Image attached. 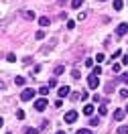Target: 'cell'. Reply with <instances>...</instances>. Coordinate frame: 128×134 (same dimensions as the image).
Listing matches in <instances>:
<instances>
[{
  "instance_id": "obj_1",
  "label": "cell",
  "mask_w": 128,
  "mask_h": 134,
  "mask_svg": "<svg viewBox=\"0 0 128 134\" xmlns=\"http://www.w3.org/2000/svg\"><path fill=\"white\" fill-rule=\"evenodd\" d=\"M35 98V90H31V87H26V90H23V93H20V100L23 102H29Z\"/></svg>"
},
{
  "instance_id": "obj_2",
  "label": "cell",
  "mask_w": 128,
  "mask_h": 134,
  "mask_svg": "<svg viewBox=\"0 0 128 134\" xmlns=\"http://www.w3.org/2000/svg\"><path fill=\"white\" fill-rule=\"evenodd\" d=\"M47 104H49L47 98H39V100L35 102V110H37V112H43V110L47 108Z\"/></svg>"
},
{
  "instance_id": "obj_3",
  "label": "cell",
  "mask_w": 128,
  "mask_h": 134,
  "mask_svg": "<svg viewBox=\"0 0 128 134\" xmlns=\"http://www.w3.org/2000/svg\"><path fill=\"white\" fill-rule=\"evenodd\" d=\"M63 120H65L67 124H73V122L77 120V112H75V110H69L67 114H65V118H63Z\"/></svg>"
},
{
  "instance_id": "obj_4",
  "label": "cell",
  "mask_w": 128,
  "mask_h": 134,
  "mask_svg": "<svg viewBox=\"0 0 128 134\" xmlns=\"http://www.w3.org/2000/svg\"><path fill=\"white\" fill-rule=\"evenodd\" d=\"M87 85H90V90H96V87L100 85V79H98V75H94V73H92V75L87 77Z\"/></svg>"
},
{
  "instance_id": "obj_5",
  "label": "cell",
  "mask_w": 128,
  "mask_h": 134,
  "mask_svg": "<svg viewBox=\"0 0 128 134\" xmlns=\"http://www.w3.org/2000/svg\"><path fill=\"white\" fill-rule=\"evenodd\" d=\"M69 93H71V90H69V85H61L59 90H57V96H59V100H63V98H67Z\"/></svg>"
},
{
  "instance_id": "obj_6",
  "label": "cell",
  "mask_w": 128,
  "mask_h": 134,
  "mask_svg": "<svg viewBox=\"0 0 128 134\" xmlns=\"http://www.w3.org/2000/svg\"><path fill=\"white\" fill-rule=\"evenodd\" d=\"M126 33H128V25L126 23H120L118 29H116V35H118V37H124Z\"/></svg>"
},
{
  "instance_id": "obj_7",
  "label": "cell",
  "mask_w": 128,
  "mask_h": 134,
  "mask_svg": "<svg viewBox=\"0 0 128 134\" xmlns=\"http://www.w3.org/2000/svg\"><path fill=\"white\" fill-rule=\"evenodd\" d=\"M55 45H57V39H51V41H49V45H47V47H43V55H47V53H49V51H51L53 47H55Z\"/></svg>"
},
{
  "instance_id": "obj_8",
  "label": "cell",
  "mask_w": 128,
  "mask_h": 134,
  "mask_svg": "<svg viewBox=\"0 0 128 134\" xmlns=\"http://www.w3.org/2000/svg\"><path fill=\"white\" fill-rule=\"evenodd\" d=\"M84 114L85 116H92V114H94V106H92V104H85L84 106Z\"/></svg>"
},
{
  "instance_id": "obj_9",
  "label": "cell",
  "mask_w": 128,
  "mask_h": 134,
  "mask_svg": "<svg viewBox=\"0 0 128 134\" xmlns=\"http://www.w3.org/2000/svg\"><path fill=\"white\" fill-rule=\"evenodd\" d=\"M124 110H114V120H124Z\"/></svg>"
},
{
  "instance_id": "obj_10",
  "label": "cell",
  "mask_w": 128,
  "mask_h": 134,
  "mask_svg": "<svg viewBox=\"0 0 128 134\" xmlns=\"http://www.w3.org/2000/svg\"><path fill=\"white\" fill-rule=\"evenodd\" d=\"M39 25H41V26H49V25H51V20H49L47 16H41V18H39Z\"/></svg>"
},
{
  "instance_id": "obj_11",
  "label": "cell",
  "mask_w": 128,
  "mask_h": 134,
  "mask_svg": "<svg viewBox=\"0 0 128 134\" xmlns=\"http://www.w3.org/2000/svg\"><path fill=\"white\" fill-rule=\"evenodd\" d=\"M53 73H55V75H63V73H65V67H63V65H57Z\"/></svg>"
},
{
  "instance_id": "obj_12",
  "label": "cell",
  "mask_w": 128,
  "mask_h": 134,
  "mask_svg": "<svg viewBox=\"0 0 128 134\" xmlns=\"http://www.w3.org/2000/svg\"><path fill=\"white\" fill-rule=\"evenodd\" d=\"M124 8V2L122 0H114V10H122Z\"/></svg>"
},
{
  "instance_id": "obj_13",
  "label": "cell",
  "mask_w": 128,
  "mask_h": 134,
  "mask_svg": "<svg viewBox=\"0 0 128 134\" xmlns=\"http://www.w3.org/2000/svg\"><path fill=\"white\" fill-rule=\"evenodd\" d=\"M98 114H100V116H106V114H108V106H106V104H102V106H100V110H98Z\"/></svg>"
},
{
  "instance_id": "obj_14",
  "label": "cell",
  "mask_w": 128,
  "mask_h": 134,
  "mask_svg": "<svg viewBox=\"0 0 128 134\" xmlns=\"http://www.w3.org/2000/svg\"><path fill=\"white\" fill-rule=\"evenodd\" d=\"M23 16H25L26 20H33V18H35V12H31V10H25V12H23Z\"/></svg>"
},
{
  "instance_id": "obj_15",
  "label": "cell",
  "mask_w": 128,
  "mask_h": 134,
  "mask_svg": "<svg viewBox=\"0 0 128 134\" xmlns=\"http://www.w3.org/2000/svg\"><path fill=\"white\" fill-rule=\"evenodd\" d=\"M87 122H90V126H98V124H100V116H94V118H90Z\"/></svg>"
},
{
  "instance_id": "obj_16",
  "label": "cell",
  "mask_w": 128,
  "mask_h": 134,
  "mask_svg": "<svg viewBox=\"0 0 128 134\" xmlns=\"http://www.w3.org/2000/svg\"><path fill=\"white\" fill-rule=\"evenodd\" d=\"M81 4H84V0H71V8H79V6H81Z\"/></svg>"
},
{
  "instance_id": "obj_17",
  "label": "cell",
  "mask_w": 128,
  "mask_h": 134,
  "mask_svg": "<svg viewBox=\"0 0 128 134\" xmlns=\"http://www.w3.org/2000/svg\"><path fill=\"white\" fill-rule=\"evenodd\" d=\"M6 61L14 63V61H16V55H14V53H8V55H6Z\"/></svg>"
},
{
  "instance_id": "obj_18",
  "label": "cell",
  "mask_w": 128,
  "mask_h": 134,
  "mask_svg": "<svg viewBox=\"0 0 128 134\" xmlns=\"http://www.w3.org/2000/svg\"><path fill=\"white\" fill-rule=\"evenodd\" d=\"M96 61H98V63L106 61V55H104V53H98V55H96Z\"/></svg>"
},
{
  "instance_id": "obj_19",
  "label": "cell",
  "mask_w": 128,
  "mask_h": 134,
  "mask_svg": "<svg viewBox=\"0 0 128 134\" xmlns=\"http://www.w3.org/2000/svg\"><path fill=\"white\" fill-rule=\"evenodd\" d=\"M39 93H41L43 98H47V93H49V87H39Z\"/></svg>"
},
{
  "instance_id": "obj_20",
  "label": "cell",
  "mask_w": 128,
  "mask_h": 134,
  "mask_svg": "<svg viewBox=\"0 0 128 134\" xmlns=\"http://www.w3.org/2000/svg\"><path fill=\"white\" fill-rule=\"evenodd\" d=\"M118 134H128V124L126 126H120V128H118Z\"/></svg>"
},
{
  "instance_id": "obj_21",
  "label": "cell",
  "mask_w": 128,
  "mask_h": 134,
  "mask_svg": "<svg viewBox=\"0 0 128 134\" xmlns=\"http://www.w3.org/2000/svg\"><path fill=\"white\" fill-rule=\"evenodd\" d=\"M14 83L16 85H25V77H14Z\"/></svg>"
},
{
  "instance_id": "obj_22",
  "label": "cell",
  "mask_w": 128,
  "mask_h": 134,
  "mask_svg": "<svg viewBox=\"0 0 128 134\" xmlns=\"http://www.w3.org/2000/svg\"><path fill=\"white\" fill-rule=\"evenodd\" d=\"M67 29L73 31V29H75V20H67Z\"/></svg>"
},
{
  "instance_id": "obj_23",
  "label": "cell",
  "mask_w": 128,
  "mask_h": 134,
  "mask_svg": "<svg viewBox=\"0 0 128 134\" xmlns=\"http://www.w3.org/2000/svg\"><path fill=\"white\" fill-rule=\"evenodd\" d=\"M71 77H73V79H79V77H81V73L75 69V71H71Z\"/></svg>"
},
{
  "instance_id": "obj_24",
  "label": "cell",
  "mask_w": 128,
  "mask_h": 134,
  "mask_svg": "<svg viewBox=\"0 0 128 134\" xmlns=\"http://www.w3.org/2000/svg\"><path fill=\"white\" fill-rule=\"evenodd\" d=\"M75 134H92V130H87V128H81V130H77Z\"/></svg>"
},
{
  "instance_id": "obj_25",
  "label": "cell",
  "mask_w": 128,
  "mask_h": 134,
  "mask_svg": "<svg viewBox=\"0 0 128 134\" xmlns=\"http://www.w3.org/2000/svg\"><path fill=\"white\" fill-rule=\"evenodd\" d=\"M92 73H94V75H100V73H102V67H98V65H96V67H94V71H92Z\"/></svg>"
},
{
  "instance_id": "obj_26",
  "label": "cell",
  "mask_w": 128,
  "mask_h": 134,
  "mask_svg": "<svg viewBox=\"0 0 128 134\" xmlns=\"http://www.w3.org/2000/svg\"><path fill=\"white\" fill-rule=\"evenodd\" d=\"M112 71H114V73H120V65H118V63H114V65H112Z\"/></svg>"
},
{
  "instance_id": "obj_27",
  "label": "cell",
  "mask_w": 128,
  "mask_h": 134,
  "mask_svg": "<svg viewBox=\"0 0 128 134\" xmlns=\"http://www.w3.org/2000/svg\"><path fill=\"white\" fill-rule=\"evenodd\" d=\"M120 96H122L124 100H128V90H120Z\"/></svg>"
},
{
  "instance_id": "obj_28",
  "label": "cell",
  "mask_w": 128,
  "mask_h": 134,
  "mask_svg": "<svg viewBox=\"0 0 128 134\" xmlns=\"http://www.w3.org/2000/svg\"><path fill=\"white\" fill-rule=\"evenodd\" d=\"M25 134H37V128H26Z\"/></svg>"
},
{
  "instance_id": "obj_29",
  "label": "cell",
  "mask_w": 128,
  "mask_h": 134,
  "mask_svg": "<svg viewBox=\"0 0 128 134\" xmlns=\"http://www.w3.org/2000/svg\"><path fill=\"white\" fill-rule=\"evenodd\" d=\"M85 65H87V67H92V65H94V59H92V57H87V59H85Z\"/></svg>"
},
{
  "instance_id": "obj_30",
  "label": "cell",
  "mask_w": 128,
  "mask_h": 134,
  "mask_svg": "<svg viewBox=\"0 0 128 134\" xmlns=\"http://www.w3.org/2000/svg\"><path fill=\"white\" fill-rule=\"evenodd\" d=\"M16 118H18V120H23V118H25V112H23V110H18V112H16Z\"/></svg>"
},
{
  "instance_id": "obj_31",
  "label": "cell",
  "mask_w": 128,
  "mask_h": 134,
  "mask_svg": "<svg viewBox=\"0 0 128 134\" xmlns=\"http://www.w3.org/2000/svg\"><path fill=\"white\" fill-rule=\"evenodd\" d=\"M85 16H87L85 12H79V14H77V20H85Z\"/></svg>"
},
{
  "instance_id": "obj_32",
  "label": "cell",
  "mask_w": 128,
  "mask_h": 134,
  "mask_svg": "<svg viewBox=\"0 0 128 134\" xmlns=\"http://www.w3.org/2000/svg\"><path fill=\"white\" fill-rule=\"evenodd\" d=\"M35 37H37V39H39V41H41V39H45V33H43V31H39V33L35 35Z\"/></svg>"
},
{
  "instance_id": "obj_33",
  "label": "cell",
  "mask_w": 128,
  "mask_h": 134,
  "mask_svg": "<svg viewBox=\"0 0 128 134\" xmlns=\"http://www.w3.org/2000/svg\"><path fill=\"white\" fill-rule=\"evenodd\" d=\"M112 92H114V85L108 83V87H106V93H112Z\"/></svg>"
},
{
  "instance_id": "obj_34",
  "label": "cell",
  "mask_w": 128,
  "mask_h": 134,
  "mask_svg": "<svg viewBox=\"0 0 128 134\" xmlns=\"http://www.w3.org/2000/svg\"><path fill=\"white\" fill-rule=\"evenodd\" d=\"M120 79H122L124 83H128V73H122V77H120Z\"/></svg>"
},
{
  "instance_id": "obj_35",
  "label": "cell",
  "mask_w": 128,
  "mask_h": 134,
  "mask_svg": "<svg viewBox=\"0 0 128 134\" xmlns=\"http://www.w3.org/2000/svg\"><path fill=\"white\" fill-rule=\"evenodd\" d=\"M122 63H124V65H128V55H124V57H122Z\"/></svg>"
},
{
  "instance_id": "obj_36",
  "label": "cell",
  "mask_w": 128,
  "mask_h": 134,
  "mask_svg": "<svg viewBox=\"0 0 128 134\" xmlns=\"http://www.w3.org/2000/svg\"><path fill=\"white\" fill-rule=\"evenodd\" d=\"M65 2H67V0H59V6H61V4H65Z\"/></svg>"
},
{
  "instance_id": "obj_37",
  "label": "cell",
  "mask_w": 128,
  "mask_h": 134,
  "mask_svg": "<svg viewBox=\"0 0 128 134\" xmlns=\"http://www.w3.org/2000/svg\"><path fill=\"white\" fill-rule=\"evenodd\" d=\"M57 134H65V132H63V130H59V132H57Z\"/></svg>"
},
{
  "instance_id": "obj_38",
  "label": "cell",
  "mask_w": 128,
  "mask_h": 134,
  "mask_svg": "<svg viewBox=\"0 0 128 134\" xmlns=\"http://www.w3.org/2000/svg\"><path fill=\"white\" fill-rule=\"evenodd\" d=\"M126 114H128V106H126Z\"/></svg>"
},
{
  "instance_id": "obj_39",
  "label": "cell",
  "mask_w": 128,
  "mask_h": 134,
  "mask_svg": "<svg viewBox=\"0 0 128 134\" xmlns=\"http://www.w3.org/2000/svg\"><path fill=\"white\" fill-rule=\"evenodd\" d=\"M6 134H12V132H6Z\"/></svg>"
},
{
  "instance_id": "obj_40",
  "label": "cell",
  "mask_w": 128,
  "mask_h": 134,
  "mask_svg": "<svg viewBox=\"0 0 128 134\" xmlns=\"http://www.w3.org/2000/svg\"><path fill=\"white\" fill-rule=\"evenodd\" d=\"M100 2H104V0H100Z\"/></svg>"
}]
</instances>
